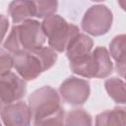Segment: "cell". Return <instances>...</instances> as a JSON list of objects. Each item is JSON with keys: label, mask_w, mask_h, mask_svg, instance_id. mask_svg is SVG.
Instances as JSON below:
<instances>
[{"label": "cell", "mask_w": 126, "mask_h": 126, "mask_svg": "<svg viewBox=\"0 0 126 126\" xmlns=\"http://www.w3.org/2000/svg\"><path fill=\"white\" fill-rule=\"evenodd\" d=\"M70 68L74 74L84 78L103 79L112 73L113 64L108 50L97 46L90 54L70 62Z\"/></svg>", "instance_id": "1"}, {"label": "cell", "mask_w": 126, "mask_h": 126, "mask_svg": "<svg viewBox=\"0 0 126 126\" xmlns=\"http://www.w3.org/2000/svg\"><path fill=\"white\" fill-rule=\"evenodd\" d=\"M41 26L49 46L57 52L66 51L70 41L80 33V30L76 25L68 23L64 18L56 14L44 19Z\"/></svg>", "instance_id": "2"}, {"label": "cell", "mask_w": 126, "mask_h": 126, "mask_svg": "<svg viewBox=\"0 0 126 126\" xmlns=\"http://www.w3.org/2000/svg\"><path fill=\"white\" fill-rule=\"evenodd\" d=\"M28 100L33 123L54 114L61 108L57 92L49 86L41 87L32 92Z\"/></svg>", "instance_id": "3"}, {"label": "cell", "mask_w": 126, "mask_h": 126, "mask_svg": "<svg viewBox=\"0 0 126 126\" xmlns=\"http://www.w3.org/2000/svg\"><path fill=\"white\" fill-rule=\"evenodd\" d=\"M112 12L105 5L96 4L91 6L82 19V29L89 34L99 36L108 32L112 26Z\"/></svg>", "instance_id": "4"}, {"label": "cell", "mask_w": 126, "mask_h": 126, "mask_svg": "<svg viewBox=\"0 0 126 126\" xmlns=\"http://www.w3.org/2000/svg\"><path fill=\"white\" fill-rule=\"evenodd\" d=\"M21 50L35 51L43 47L46 36L41 23L36 20H28L20 25H15Z\"/></svg>", "instance_id": "5"}, {"label": "cell", "mask_w": 126, "mask_h": 126, "mask_svg": "<svg viewBox=\"0 0 126 126\" xmlns=\"http://www.w3.org/2000/svg\"><path fill=\"white\" fill-rule=\"evenodd\" d=\"M13 55L14 68L18 75L25 81H32L44 72L43 65L37 55L36 50L30 52L20 50Z\"/></svg>", "instance_id": "6"}, {"label": "cell", "mask_w": 126, "mask_h": 126, "mask_svg": "<svg viewBox=\"0 0 126 126\" xmlns=\"http://www.w3.org/2000/svg\"><path fill=\"white\" fill-rule=\"evenodd\" d=\"M27 92V84L19 75L10 72L0 76L1 106L20 100Z\"/></svg>", "instance_id": "7"}, {"label": "cell", "mask_w": 126, "mask_h": 126, "mask_svg": "<svg viewBox=\"0 0 126 126\" xmlns=\"http://www.w3.org/2000/svg\"><path fill=\"white\" fill-rule=\"evenodd\" d=\"M59 92L67 103L72 105H80L88 100L91 88L87 80L77 77H69L60 85Z\"/></svg>", "instance_id": "8"}, {"label": "cell", "mask_w": 126, "mask_h": 126, "mask_svg": "<svg viewBox=\"0 0 126 126\" xmlns=\"http://www.w3.org/2000/svg\"><path fill=\"white\" fill-rule=\"evenodd\" d=\"M1 118L4 126H31L32 115L29 104L17 101L1 106Z\"/></svg>", "instance_id": "9"}, {"label": "cell", "mask_w": 126, "mask_h": 126, "mask_svg": "<svg viewBox=\"0 0 126 126\" xmlns=\"http://www.w3.org/2000/svg\"><path fill=\"white\" fill-rule=\"evenodd\" d=\"M93 39L89 35L80 32L70 41L67 46L66 55L68 60L72 62L90 54L93 51Z\"/></svg>", "instance_id": "10"}, {"label": "cell", "mask_w": 126, "mask_h": 126, "mask_svg": "<svg viewBox=\"0 0 126 126\" xmlns=\"http://www.w3.org/2000/svg\"><path fill=\"white\" fill-rule=\"evenodd\" d=\"M109 54L115 61L117 73L124 77L126 75V33L113 37L109 43Z\"/></svg>", "instance_id": "11"}, {"label": "cell", "mask_w": 126, "mask_h": 126, "mask_svg": "<svg viewBox=\"0 0 126 126\" xmlns=\"http://www.w3.org/2000/svg\"><path fill=\"white\" fill-rule=\"evenodd\" d=\"M8 12L15 25L22 24L28 20H31L32 17H35L34 1H12L9 5Z\"/></svg>", "instance_id": "12"}, {"label": "cell", "mask_w": 126, "mask_h": 126, "mask_svg": "<svg viewBox=\"0 0 126 126\" xmlns=\"http://www.w3.org/2000/svg\"><path fill=\"white\" fill-rule=\"evenodd\" d=\"M94 126H126V108L115 107L100 112L95 117Z\"/></svg>", "instance_id": "13"}, {"label": "cell", "mask_w": 126, "mask_h": 126, "mask_svg": "<svg viewBox=\"0 0 126 126\" xmlns=\"http://www.w3.org/2000/svg\"><path fill=\"white\" fill-rule=\"evenodd\" d=\"M108 95L119 104H126V83L117 77H111L104 83Z\"/></svg>", "instance_id": "14"}, {"label": "cell", "mask_w": 126, "mask_h": 126, "mask_svg": "<svg viewBox=\"0 0 126 126\" xmlns=\"http://www.w3.org/2000/svg\"><path fill=\"white\" fill-rule=\"evenodd\" d=\"M65 126H93V118L84 109H73L66 115Z\"/></svg>", "instance_id": "15"}, {"label": "cell", "mask_w": 126, "mask_h": 126, "mask_svg": "<svg viewBox=\"0 0 126 126\" xmlns=\"http://www.w3.org/2000/svg\"><path fill=\"white\" fill-rule=\"evenodd\" d=\"M34 4H35V17L43 20L54 15L58 7V2L51 0L34 1Z\"/></svg>", "instance_id": "16"}, {"label": "cell", "mask_w": 126, "mask_h": 126, "mask_svg": "<svg viewBox=\"0 0 126 126\" xmlns=\"http://www.w3.org/2000/svg\"><path fill=\"white\" fill-rule=\"evenodd\" d=\"M64 118H65V112L64 109L61 107L54 114L47 116L36 123H33V126H65Z\"/></svg>", "instance_id": "17"}, {"label": "cell", "mask_w": 126, "mask_h": 126, "mask_svg": "<svg viewBox=\"0 0 126 126\" xmlns=\"http://www.w3.org/2000/svg\"><path fill=\"white\" fill-rule=\"evenodd\" d=\"M12 67H14L13 55L2 48L0 52V76L10 73Z\"/></svg>", "instance_id": "18"}, {"label": "cell", "mask_w": 126, "mask_h": 126, "mask_svg": "<svg viewBox=\"0 0 126 126\" xmlns=\"http://www.w3.org/2000/svg\"><path fill=\"white\" fill-rule=\"evenodd\" d=\"M1 27H2V38L4 39L5 33L7 32L8 27H9V21L4 15H1Z\"/></svg>", "instance_id": "19"}, {"label": "cell", "mask_w": 126, "mask_h": 126, "mask_svg": "<svg viewBox=\"0 0 126 126\" xmlns=\"http://www.w3.org/2000/svg\"><path fill=\"white\" fill-rule=\"evenodd\" d=\"M118 4H119L120 7L122 8V10L126 12V0H119V1H118Z\"/></svg>", "instance_id": "20"}, {"label": "cell", "mask_w": 126, "mask_h": 126, "mask_svg": "<svg viewBox=\"0 0 126 126\" xmlns=\"http://www.w3.org/2000/svg\"><path fill=\"white\" fill-rule=\"evenodd\" d=\"M124 79H125V83H126V75L124 76Z\"/></svg>", "instance_id": "21"}]
</instances>
